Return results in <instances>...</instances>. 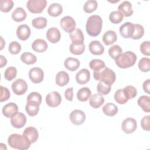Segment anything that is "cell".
<instances>
[{"label":"cell","mask_w":150,"mask_h":150,"mask_svg":"<svg viewBox=\"0 0 150 150\" xmlns=\"http://www.w3.org/2000/svg\"><path fill=\"white\" fill-rule=\"evenodd\" d=\"M8 145L12 148L26 150L29 148L31 142L23 135L13 134L9 136L8 138Z\"/></svg>","instance_id":"cell-2"},{"label":"cell","mask_w":150,"mask_h":150,"mask_svg":"<svg viewBox=\"0 0 150 150\" xmlns=\"http://www.w3.org/2000/svg\"><path fill=\"white\" fill-rule=\"evenodd\" d=\"M90 53L94 55H101L104 52V47L98 40L91 41L88 46Z\"/></svg>","instance_id":"cell-19"},{"label":"cell","mask_w":150,"mask_h":150,"mask_svg":"<svg viewBox=\"0 0 150 150\" xmlns=\"http://www.w3.org/2000/svg\"><path fill=\"white\" fill-rule=\"evenodd\" d=\"M11 87L14 94L18 96H21L26 92L28 84L24 80L18 79L12 83Z\"/></svg>","instance_id":"cell-6"},{"label":"cell","mask_w":150,"mask_h":150,"mask_svg":"<svg viewBox=\"0 0 150 150\" xmlns=\"http://www.w3.org/2000/svg\"><path fill=\"white\" fill-rule=\"evenodd\" d=\"M119 12H120L124 16L129 17L133 13L132 6L131 2L125 1L120 4L118 7Z\"/></svg>","instance_id":"cell-20"},{"label":"cell","mask_w":150,"mask_h":150,"mask_svg":"<svg viewBox=\"0 0 150 150\" xmlns=\"http://www.w3.org/2000/svg\"><path fill=\"white\" fill-rule=\"evenodd\" d=\"M47 5L46 0H29L26 3L27 9L33 13H40Z\"/></svg>","instance_id":"cell-5"},{"label":"cell","mask_w":150,"mask_h":150,"mask_svg":"<svg viewBox=\"0 0 150 150\" xmlns=\"http://www.w3.org/2000/svg\"><path fill=\"white\" fill-rule=\"evenodd\" d=\"M13 6V2L12 0H1L0 10L2 12H9Z\"/></svg>","instance_id":"cell-45"},{"label":"cell","mask_w":150,"mask_h":150,"mask_svg":"<svg viewBox=\"0 0 150 150\" xmlns=\"http://www.w3.org/2000/svg\"><path fill=\"white\" fill-rule=\"evenodd\" d=\"M118 107L112 103H108L105 104L102 108V111L104 114L109 117H112L118 112Z\"/></svg>","instance_id":"cell-29"},{"label":"cell","mask_w":150,"mask_h":150,"mask_svg":"<svg viewBox=\"0 0 150 150\" xmlns=\"http://www.w3.org/2000/svg\"><path fill=\"white\" fill-rule=\"evenodd\" d=\"M137 60L136 54L131 51H127L121 53L116 59L115 64L122 69H127L133 66Z\"/></svg>","instance_id":"cell-3"},{"label":"cell","mask_w":150,"mask_h":150,"mask_svg":"<svg viewBox=\"0 0 150 150\" xmlns=\"http://www.w3.org/2000/svg\"><path fill=\"white\" fill-rule=\"evenodd\" d=\"M23 135L29 140L31 144L35 142L39 137L38 130L33 127H26L23 132Z\"/></svg>","instance_id":"cell-18"},{"label":"cell","mask_w":150,"mask_h":150,"mask_svg":"<svg viewBox=\"0 0 150 150\" xmlns=\"http://www.w3.org/2000/svg\"><path fill=\"white\" fill-rule=\"evenodd\" d=\"M123 15L119 11H112L109 15L110 22L114 24H117L122 22L123 20Z\"/></svg>","instance_id":"cell-44"},{"label":"cell","mask_w":150,"mask_h":150,"mask_svg":"<svg viewBox=\"0 0 150 150\" xmlns=\"http://www.w3.org/2000/svg\"><path fill=\"white\" fill-rule=\"evenodd\" d=\"M80 64V61L76 58L71 57L67 58L64 62V67L70 71H76L79 67Z\"/></svg>","instance_id":"cell-25"},{"label":"cell","mask_w":150,"mask_h":150,"mask_svg":"<svg viewBox=\"0 0 150 150\" xmlns=\"http://www.w3.org/2000/svg\"><path fill=\"white\" fill-rule=\"evenodd\" d=\"M134 30L131 37V39L134 40H137L141 39L144 34V27L139 24H134Z\"/></svg>","instance_id":"cell-39"},{"label":"cell","mask_w":150,"mask_h":150,"mask_svg":"<svg viewBox=\"0 0 150 150\" xmlns=\"http://www.w3.org/2000/svg\"><path fill=\"white\" fill-rule=\"evenodd\" d=\"M102 25L103 21L100 16L97 15H91L87 19L86 22V32L90 36H97L101 31Z\"/></svg>","instance_id":"cell-1"},{"label":"cell","mask_w":150,"mask_h":150,"mask_svg":"<svg viewBox=\"0 0 150 150\" xmlns=\"http://www.w3.org/2000/svg\"><path fill=\"white\" fill-rule=\"evenodd\" d=\"M63 12L62 6L58 3L52 4L47 9L48 14L53 17H56L61 15Z\"/></svg>","instance_id":"cell-30"},{"label":"cell","mask_w":150,"mask_h":150,"mask_svg":"<svg viewBox=\"0 0 150 150\" xmlns=\"http://www.w3.org/2000/svg\"><path fill=\"white\" fill-rule=\"evenodd\" d=\"M46 38L47 40L52 43H57L61 38L60 30L55 27L49 28L46 32Z\"/></svg>","instance_id":"cell-16"},{"label":"cell","mask_w":150,"mask_h":150,"mask_svg":"<svg viewBox=\"0 0 150 150\" xmlns=\"http://www.w3.org/2000/svg\"><path fill=\"white\" fill-rule=\"evenodd\" d=\"M26 12L25 9L21 7L16 8L12 13V19L17 22L24 21L26 18Z\"/></svg>","instance_id":"cell-27"},{"label":"cell","mask_w":150,"mask_h":150,"mask_svg":"<svg viewBox=\"0 0 150 150\" xmlns=\"http://www.w3.org/2000/svg\"><path fill=\"white\" fill-rule=\"evenodd\" d=\"M149 86H150V80L149 79L146 80L142 85V87L144 91L147 94H149Z\"/></svg>","instance_id":"cell-53"},{"label":"cell","mask_w":150,"mask_h":150,"mask_svg":"<svg viewBox=\"0 0 150 150\" xmlns=\"http://www.w3.org/2000/svg\"><path fill=\"white\" fill-rule=\"evenodd\" d=\"M137 128V121L132 118H127L122 122L121 128L126 134L134 132Z\"/></svg>","instance_id":"cell-11"},{"label":"cell","mask_w":150,"mask_h":150,"mask_svg":"<svg viewBox=\"0 0 150 150\" xmlns=\"http://www.w3.org/2000/svg\"><path fill=\"white\" fill-rule=\"evenodd\" d=\"M1 50H2V49H3V47H4V46H3L2 44H3V43L5 44V42H4V40H3L2 36H1Z\"/></svg>","instance_id":"cell-55"},{"label":"cell","mask_w":150,"mask_h":150,"mask_svg":"<svg viewBox=\"0 0 150 150\" xmlns=\"http://www.w3.org/2000/svg\"><path fill=\"white\" fill-rule=\"evenodd\" d=\"M9 52L12 54H17L21 50V46L16 41H13L10 43L8 47Z\"/></svg>","instance_id":"cell-47"},{"label":"cell","mask_w":150,"mask_h":150,"mask_svg":"<svg viewBox=\"0 0 150 150\" xmlns=\"http://www.w3.org/2000/svg\"><path fill=\"white\" fill-rule=\"evenodd\" d=\"M114 99L119 104H124L128 100L124 94L122 89H118L115 91L114 94Z\"/></svg>","instance_id":"cell-41"},{"label":"cell","mask_w":150,"mask_h":150,"mask_svg":"<svg viewBox=\"0 0 150 150\" xmlns=\"http://www.w3.org/2000/svg\"><path fill=\"white\" fill-rule=\"evenodd\" d=\"M69 118L70 121L74 125H81L86 120V115L84 112L80 110H74L72 111L70 115Z\"/></svg>","instance_id":"cell-10"},{"label":"cell","mask_w":150,"mask_h":150,"mask_svg":"<svg viewBox=\"0 0 150 150\" xmlns=\"http://www.w3.org/2000/svg\"><path fill=\"white\" fill-rule=\"evenodd\" d=\"M122 50L121 47L117 45H115L112 46L108 49V54L109 56L113 59H116L121 53Z\"/></svg>","instance_id":"cell-43"},{"label":"cell","mask_w":150,"mask_h":150,"mask_svg":"<svg viewBox=\"0 0 150 150\" xmlns=\"http://www.w3.org/2000/svg\"><path fill=\"white\" fill-rule=\"evenodd\" d=\"M122 90L128 100L134 98L137 94V90L136 88L132 86H127L125 87Z\"/></svg>","instance_id":"cell-40"},{"label":"cell","mask_w":150,"mask_h":150,"mask_svg":"<svg viewBox=\"0 0 150 150\" xmlns=\"http://www.w3.org/2000/svg\"><path fill=\"white\" fill-rule=\"evenodd\" d=\"M47 19L44 17H38L32 21V26L38 29H44L47 26Z\"/></svg>","instance_id":"cell-36"},{"label":"cell","mask_w":150,"mask_h":150,"mask_svg":"<svg viewBox=\"0 0 150 150\" xmlns=\"http://www.w3.org/2000/svg\"><path fill=\"white\" fill-rule=\"evenodd\" d=\"M138 105L146 112L150 111V98L147 96H142L137 101Z\"/></svg>","instance_id":"cell-31"},{"label":"cell","mask_w":150,"mask_h":150,"mask_svg":"<svg viewBox=\"0 0 150 150\" xmlns=\"http://www.w3.org/2000/svg\"><path fill=\"white\" fill-rule=\"evenodd\" d=\"M60 23L62 28L69 33L73 32L76 28V22L74 19L70 16H66L62 18Z\"/></svg>","instance_id":"cell-9"},{"label":"cell","mask_w":150,"mask_h":150,"mask_svg":"<svg viewBox=\"0 0 150 150\" xmlns=\"http://www.w3.org/2000/svg\"><path fill=\"white\" fill-rule=\"evenodd\" d=\"M39 105L40 104L36 102L27 101V104L25 106V110L29 116L33 117L38 114L39 111Z\"/></svg>","instance_id":"cell-21"},{"label":"cell","mask_w":150,"mask_h":150,"mask_svg":"<svg viewBox=\"0 0 150 150\" xmlns=\"http://www.w3.org/2000/svg\"><path fill=\"white\" fill-rule=\"evenodd\" d=\"M17 69L16 67L11 66L8 67L4 73V77L8 81H11L16 76Z\"/></svg>","instance_id":"cell-46"},{"label":"cell","mask_w":150,"mask_h":150,"mask_svg":"<svg viewBox=\"0 0 150 150\" xmlns=\"http://www.w3.org/2000/svg\"><path fill=\"white\" fill-rule=\"evenodd\" d=\"M30 29L25 24L19 25L16 29V35L21 40H27L30 35Z\"/></svg>","instance_id":"cell-17"},{"label":"cell","mask_w":150,"mask_h":150,"mask_svg":"<svg viewBox=\"0 0 150 150\" xmlns=\"http://www.w3.org/2000/svg\"><path fill=\"white\" fill-rule=\"evenodd\" d=\"M46 103L50 107H56L60 105L62 101L60 94L56 91L49 93L46 97Z\"/></svg>","instance_id":"cell-8"},{"label":"cell","mask_w":150,"mask_h":150,"mask_svg":"<svg viewBox=\"0 0 150 150\" xmlns=\"http://www.w3.org/2000/svg\"><path fill=\"white\" fill-rule=\"evenodd\" d=\"M85 50V45L83 43L80 44H75L72 43L69 47L70 52L76 55H80L83 53Z\"/></svg>","instance_id":"cell-35"},{"label":"cell","mask_w":150,"mask_h":150,"mask_svg":"<svg viewBox=\"0 0 150 150\" xmlns=\"http://www.w3.org/2000/svg\"><path fill=\"white\" fill-rule=\"evenodd\" d=\"M104 103V98L101 94H94L90 99V105L94 108H98L100 107Z\"/></svg>","instance_id":"cell-28"},{"label":"cell","mask_w":150,"mask_h":150,"mask_svg":"<svg viewBox=\"0 0 150 150\" xmlns=\"http://www.w3.org/2000/svg\"><path fill=\"white\" fill-rule=\"evenodd\" d=\"M141 53L146 56L150 55V44L149 41H144L140 45Z\"/></svg>","instance_id":"cell-49"},{"label":"cell","mask_w":150,"mask_h":150,"mask_svg":"<svg viewBox=\"0 0 150 150\" xmlns=\"http://www.w3.org/2000/svg\"><path fill=\"white\" fill-rule=\"evenodd\" d=\"M117 36L116 33L112 30H108L104 33V34L103 36V42L104 43L108 46L113 44L115 43L117 40Z\"/></svg>","instance_id":"cell-26"},{"label":"cell","mask_w":150,"mask_h":150,"mask_svg":"<svg viewBox=\"0 0 150 150\" xmlns=\"http://www.w3.org/2000/svg\"><path fill=\"white\" fill-rule=\"evenodd\" d=\"M141 125L144 130L149 131V129H150V116L146 115V116L144 117L141 121Z\"/></svg>","instance_id":"cell-51"},{"label":"cell","mask_w":150,"mask_h":150,"mask_svg":"<svg viewBox=\"0 0 150 150\" xmlns=\"http://www.w3.org/2000/svg\"><path fill=\"white\" fill-rule=\"evenodd\" d=\"M93 77L95 80L104 82L110 85L112 84L116 79L115 72L108 67H105L99 71H94Z\"/></svg>","instance_id":"cell-4"},{"label":"cell","mask_w":150,"mask_h":150,"mask_svg":"<svg viewBox=\"0 0 150 150\" xmlns=\"http://www.w3.org/2000/svg\"><path fill=\"white\" fill-rule=\"evenodd\" d=\"M64 96L68 101H72L73 98V87L67 88L64 92Z\"/></svg>","instance_id":"cell-52"},{"label":"cell","mask_w":150,"mask_h":150,"mask_svg":"<svg viewBox=\"0 0 150 150\" xmlns=\"http://www.w3.org/2000/svg\"><path fill=\"white\" fill-rule=\"evenodd\" d=\"M89 66L94 71H99L105 67V64L100 59H93L90 62Z\"/></svg>","instance_id":"cell-34"},{"label":"cell","mask_w":150,"mask_h":150,"mask_svg":"<svg viewBox=\"0 0 150 150\" xmlns=\"http://www.w3.org/2000/svg\"><path fill=\"white\" fill-rule=\"evenodd\" d=\"M97 2L95 0L87 1L83 6L84 11L86 13H91L96 10L97 8Z\"/></svg>","instance_id":"cell-38"},{"label":"cell","mask_w":150,"mask_h":150,"mask_svg":"<svg viewBox=\"0 0 150 150\" xmlns=\"http://www.w3.org/2000/svg\"><path fill=\"white\" fill-rule=\"evenodd\" d=\"M90 79V73L87 69H82L76 74V80L79 84H85Z\"/></svg>","instance_id":"cell-14"},{"label":"cell","mask_w":150,"mask_h":150,"mask_svg":"<svg viewBox=\"0 0 150 150\" xmlns=\"http://www.w3.org/2000/svg\"><path fill=\"white\" fill-rule=\"evenodd\" d=\"M138 68L142 72H148L150 69V59L148 57L142 58L138 62Z\"/></svg>","instance_id":"cell-42"},{"label":"cell","mask_w":150,"mask_h":150,"mask_svg":"<svg viewBox=\"0 0 150 150\" xmlns=\"http://www.w3.org/2000/svg\"><path fill=\"white\" fill-rule=\"evenodd\" d=\"M55 80L57 85L60 87H63L68 84L70 78L67 72L64 71H60L56 74Z\"/></svg>","instance_id":"cell-24"},{"label":"cell","mask_w":150,"mask_h":150,"mask_svg":"<svg viewBox=\"0 0 150 150\" xmlns=\"http://www.w3.org/2000/svg\"><path fill=\"white\" fill-rule=\"evenodd\" d=\"M21 60L24 63L30 65L36 62L37 59L35 54L30 52H24L21 56Z\"/></svg>","instance_id":"cell-33"},{"label":"cell","mask_w":150,"mask_h":150,"mask_svg":"<svg viewBox=\"0 0 150 150\" xmlns=\"http://www.w3.org/2000/svg\"><path fill=\"white\" fill-rule=\"evenodd\" d=\"M26 122V117L22 112H18L11 118V123L15 128H22Z\"/></svg>","instance_id":"cell-12"},{"label":"cell","mask_w":150,"mask_h":150,"mask_svg":"<svg viewBox=\"0 0 150 150\" xmlns=\"http://www.w3.org/2000/svg\"><path fill=\"white\" fill-rule=\"evenodd\" d=\"M69 37L72 43L75 44L83 43L84 35L83 32L80 29H75L73 32L69 33Z\"/></svg>","instance_id":"cell-23"},{"label":"cell","mask_w":150,"mask_h":150,"mask_svg":"<svg viewBox=\"0 0 150 150\" xmlns=\"http://www.w3.org/2000/svg\"><path fill=\"white\" fill-rule=\"evenodd\" d=\"M32 48L38 53H43L47 49V43L43 39H37L32 43Z\"/></svg>","instance_id":"cell-22"},{"label":"cell","mask_w":150,"mask_h":150,"mask_svg":"<svg viewBox=\"0 0 150 150\" xmlns=\"http://www.w3.org/2000/svg\"><path fill=\"white\" fill-rule=\"evenodd\" d=\"M134 30V24L129 22L124 23L120 27V35L124 38H131Z\"/></svg>","instance_id":"cell-13"},{"label":"cell","mask_w":150,"mask_h":150,"mask_svg":"<svg viewBox=\"0 0 150 150\" xmlns=\"http://www.w3.org/2000/svg\"><path fill=\"white\" fill-rule=\"evenodd\" d=\"M0 60H1V62H0V64H1L0 67L2 68L6 64L7 60H6V59L5 57H4L2 55L0 56Z\"/></svg>","instance_id":"cell-54"},{"label":"cell","mask_w":150,"mask_h":150,"mask_svg":"<svg viewBox=\"0 0 150 150\" xmlns=\"http://www.w3.org/2000/svg\"><path fill=\"white\" fill-rule=\"evenodd\" d=\"M91 91L88 87H82L77 93V98L80 101H86L91 97Z\"/></svg>","instance_id":"cell-32"},{"label":"cell","mask_w":150,"mask_h":150,"mask_svg":"<svg viewBox=\"0 0 150 150\" xmlns=\"http://www.w3.org/2000/svg\"><path fill=\"white\" fill-rule=\"evenodd\" d=\"M10 97V92L8 88L1 86V102L8 100Z\"/></svg>","instance_id":"cell-50"},{"label":"cell","mask_w":150,"mask_h":150,"mask_svg":"<svg viewBox=\"0 0 150 150\" xmlns=\"http://www.w3.org/2000/svg\"><path fill=\"white\" fill-rule=\"evenodd\" d=\"M27 101H32L39 103H42V96L38 92H32L27 97Z\"/></svg>","instance_id":"cell-48"},{"label":"cell","mask_w":150,"mask_h":150,"mask_svg":"<svg viewBox=\"0 0 150 150\" xmlns=\"http://www.w3.org/2000/svg\"><path fill=\"white\" fill-rule=\"evenodd\" d=\"M111 89V85L108 84L104 82L100 81L97 84V90L98 93L101 95L108 94Z\"/></svg>","instance_id":"cell-37"},{"label":"cell","mask_w":150,"mask_h":150,"mask_svg":"<svg viewBox=\"0 0 150 150\" xmlns=\"http://www.w3.org/2000/svg\"><path fill=\"white\" fill-rule=\"evenodd\" d=\"M29 77L32 83L35 84L40 83L44 78L43 71L40 67H33L29 70Z\"/></svg>","instance_id":"cell-7"},{"label":"cell","mask_w":150,"mask_h":150,"mask_svg":"<svg viewBox=\"0 0 150 150\" xmlns=\"http://www.w3.org/2000/svg\"><path fill=\"white\" fill-rule=\"evenodd\" d=\"M18 111V105L14 103H9L5 104L2 110L3 115L6 118H11Z\"/></svg>","instance_id":"cell-15"}]
</instances>
